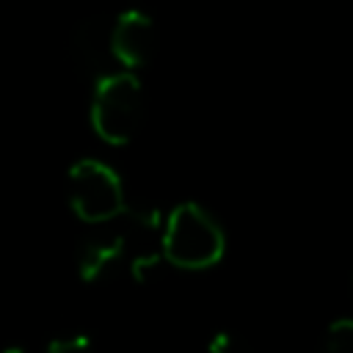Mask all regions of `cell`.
<instances>
[{
  "mask_svg": "<svg viewBox=\"0 0 353 353\" xmlns=\"http://www.w3.org/2000/svg\"><path fill=\"white\" fill-rule=\"evenodd\" d=\"M44 353H94V342L85 334H69V336L52 339Z\"/></svg>",
  "mask_w": 353,
  "mask_h": 353,
  "instance_id": "8",
  "label": "cell"
},
{
  "mask_svg": "<svg viewBox=\"0 0 353 353\" xmlns=\"http://www.w3.org/2000/svg\"><path fill=\"white\" fill-rule=\"evenodd\" d=\"M207 353H251V347H248V342H245L243 336H237L234 331H221V334L212 336Z\"/></svg>",
  "mask_w": 353,
  "mask_h": 353,
  "instance_id": "9",
  "label": "cell"
},
{
  "mask_svg": "<svg viewBox=\"0 0 353 353\" xmlns=\"http://www.w3.org/2000/svg\"><path fill=\"white\" fill-rule=\"evenodd\" d=\"M157 50V28L152 17L138 8L121 11L113 17L110 25V52L121 72H132L146 66Z\"/></svg>",
  "mask_w": 353,
  "mask_h": 353,
  "instance_id": "5",
  "label": "cell"
},
{
  "mask_svg": "<svg viewBox=\"0 0 353 353\" xmlns=\"http://www.w3.org/2000/svg\"><path fill=\"white\" fill-rule=\"evenodd\" d=\"M66 199L74 215L91 226L116 221L127 207L121 176L97 157H83L69 168Z\"/></svg>",
  "mask_w": 353,
  "mask_h": 353,
  "instance_id": "3",
  "label": "cell"
},
{
  "mask_svg": "<svg viewBox=\"0 0 353 353\" xmlns=\"http://www.w3.org/2000/svg\"><path fill=\"white\" fill-rule=\"evenodd\" d=\"M226 234L218 218L199 201H179L160 229V254L182 270H207L221 262Z\"/></svg>",
  "mask_w": 353,
  "mask_h": 353,
  "instance_id": "1",
  "label": "cell"
},
{
  "mask_svg": "<svg viewBox=\"0 0 353 353\" xmlns=\"http://www.w3.org/2000/svg\"><path fill=\"white\" fill-rule=\"evenodd\" d=\"M91 127L94 132L110 143H130L146 116V94L141 80L132 72H113L94 83L91 91Z\"/></svg>",
  "mask_w": 353,
  "mask_h": 353,
  "instance_id": "2",
  "label": "cell"
},
{
  "mask_svg": "<svg viewBox=\"0 0 353 353\" xmlns=\"http://www.w3.org/2000/svg\"><path fill=\"white\" fill-rule=\"evenodd\" d=\"M110 25H113V17L94 14V17H85L69 39L72 63L91 83H97L113 72H121L110 52Z\"/></svg>",
  "mask_w": 353,
  "mask_h": 353,
  "instance_id": "4",
  "label": "cell"
},
{
  "mask_svg": "<svg viewBox=\"0 0 353 353\" xmlns=\"http://www.w3.org/2000/svg\"><path fill=\"white\" fill-rule=\"evenodd\" d=\"M3 353H30L28 347H22V345H11V347H6Z\"/></svg>",
  "mask_w": 353,
  "mask_h": 353,
  "instance_id": "10",
  "label": "cell"
},
{
  "mask_svg": "<svg viewBox=\"0 0 353 353\" xmlns=\"http://www.w3.org/2000/svg\"><path fill=\"white\" fill-rule=\"evenodd\" d=\"M320 353H353V320L350 317H339L325 328L320 339Z\"/></svg>",
  "mask_w": 353,
  "mask_h": 353,
  "instance_id": "7",
  "label": "cell"
},
{
  "mask_svg": "<svg viewBox=\"0 0 353 353\" xmlns=\"http://www.w3.org/2000/svg\"><path fill=\"white\" fill-rule=\"evenodd\" d=\"M127 259V243L119 229H97L77 245V273L83 281H102Z\"/></svg>",
  "mask_w": 353,
  "mask_h": 353,
  "instance_id": "6",
  "label": "cell"
}]
</instances>
